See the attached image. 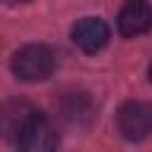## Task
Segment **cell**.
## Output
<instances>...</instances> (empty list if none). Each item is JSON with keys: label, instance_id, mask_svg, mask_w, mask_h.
I'll return each instance as SVG.
<instances>
[{"label": "cell", "instance_id": "1", "mask_svg": "<svg viewBox=\"0 0 152 152\" xmlns=\"http://www.w3.org/2000/svg\"><path fill=\"white\" fill-rule=\"evenodd\" d=\"M55 71V52L43 43H28L12 57V74L19 81H45Z\"/></svg>", "mask_w": 152, "mask_h": 152}, {"label": "cell", "instance_id": "2", "mask_svg": "<svg viewBox=\"0 0 152 152\" xmlns=\"http://www.w3.org/2000/svg\"><path fill=\"white\" fill-rule=\"evenodd\" d=\"M116 128L121 138L131 142L145 140L152 133V102H142V100L124 102L116 112Z\"/></svg>", "mask_w": 152, "mask_h": 152}, {"label": "cell", "instance_id": "3", "mask_svg": "<svg viewBox=\"0 0 152 152\" xmlns=\"http://www.w3.org/2000/svg\"><path fill=\"white\" fill-rule=\"evenodd\" d=\"M36 114L38 109L26 100H5L0 104V138L14 142Z\"/></svg>", "mask_w": 152, "mask_h": 152}, {"label": "cell", "instance_id": "4", "mask_svg": "<svg viewBox=\"0 0 152 152\" xmlns=\"http://www.w3.org/2000/svg\"><path fill=\"white\" fill-rule=\"evenodd\" d=\"M109 36H112V31H109L107 21H102L97 17H83V19H78L71 26V40H74V45L78 50L88 52V55L102 50L109 43Z\"/></svg>", "mask_w": 152, "mask_h": 152}, {"label": "cell", "instance_id": "5", "mask_svg": "<svg viewBox=\"0 0 152 152\" xmlns=\"http://www.w3.org/2000/svg\"><path fill=\"white\" fill-rule=\"evenodd\" d=\"M116 28L124 38L142 36L152 28V5L147 0H128L119 10Z\"/></svg>", "mask_w": 152, "mask_h": 152}, {"label": "cell", "instance_id": "6", "mask_svg": "<svg viewBox=\"0 0 152 152\" xmlns=\"http://www.w3.org/2000/svg\"><path fill=\"white\" fill-rule=\"evenodd\" d=\"M14 145L19 150H24V152H48V150L57 147V133H55L52 124L38 112L28 121V126L19 133Z\"/></svg>", "mask_w": 152, "mask_h": 152}, {"label": "cell", "instance_id": "7", "mask_svg": "<svg viewBox=\"0 0 152 152\" xmlns=\"http://www.w3.org/2000/svg\"><path fill=\"white\" fill-rule=\"evenodd\" d=\"M147 78H150V83H152V64H150V69H147Z\"/></svg>", "mask_w": 152, "mask_h": 152}]
</instances>
